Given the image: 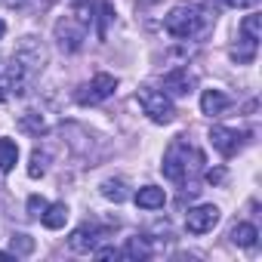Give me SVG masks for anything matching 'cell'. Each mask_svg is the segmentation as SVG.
<instances>
[{"label": "cell", "mask_w": 262, "mask_h": 262, "mask_svg": "<svg viewBox=\"0 0 262 262\" xmlns=\"http://www.w3.org/2000/svg\"><path fill=\"white\" fill-rule=\"evenodd\" d=\"M43 68H47V47L37 37H22L10 59L7 77L0 80V90H7V96H25Z\"/></svg>", "instance_id": "6da1fadb"}, {"label": "cell", "mask_w": 262, "mask_h": 262, "mask_svg": "<svg viewBox=\"0 0 262 262\" xmlns=\"http://www.w3.org/2000/svg\"><path fill=\"white\" fill-rule=\"evenodd\" d=\"M201 164H204V155H201L194 145H188L185 139H173V142H170V148L164 151L161 173H164L170 182L185 185V179H188V176H194V173L201 170Z\"/></svg>", "instance_id": "7a4b0ae2"}, {"label": "cell", "mask_w": 262, "mask_h": 262, "mask_svg": "<svg viewBox=\"0 0 262 262\" xmlns=\"http://www.w3.org/2000/svg\"><path fill=\"white\" fill-rule=\"evenodd\" d=\"M210 22H213V16H210L207 10H201V7H194V4H179V7H173L170 16L164 19V28H167V34L176 37V40H191V37L204 34Z\"/></svg>", "instance_id": "3957f363"}, {"label": "cell", "mask_w": 262, "mask_h": 262, "mask_svg": "<svg viewBox=\"0 0 262 262\" xmlns=\"http://www.w3.org/2000/svg\"><path fill=\"white\" fill-rule=\"evenodd\" d=\"M136 102L142 105V111H145L155 123H173V120H176V105H173V99H170L164 90L142 86V90L136 93Z\"/></svg>", "instance_id": "277c9868"}, {"label": "cell", "mask_w": 262, "mask_h": 262, "mask_svg": "<svg viewBox=\"0 0 262 262\" xmlns=\"http://www.w3.org/2000/svg\"><path fill=\"white\" fill-rule=\"evenodd\" d=\"M114 90H117V77H111V74L102 71V74H96L90 83H83V86L77 90V102H80V105H99V102L111 99Z\"/></svg>", "instance_id": "5b68a950"}, {"label": "cell", "mask_w": 262, "mask_h": 262, "mask_svg": "<svg viewBox=\"0 0 262 262\" xmlns=\"http://www.w3.org/2000/svg\"><path fill=\"white\" fill-rule=\"evenodd\" d=\"M219 219H222V213H219L216 204H198L185 213V228L191 234H207L219 225Z\"/></svg>", "instance_id": "8992f818"}, {"label": "cell", "mask_w": 262, "mask_h": 262, "mask_svg": "<svg viewBox=\"0 0 262 262\" xmlns=\"http://www.w3.org/2000/svg\"><path fill=\"white\" fill-rule=\"evenodd\" d=\"M210 142H213V148H216L222 158H231V155H237V151L247 145V133L231 129V126H213V129H210Z\"/></svg>", "instance_id": "52a82bcc"}, {"label": "cell", "mask_w": 262, "mask_h": 262, "mask_svg": "<svg viewBox=\"0 0 262 262\" xmlns=\"http://www.w3.org/2000/svg\"><path fill=\"white\" fill-rule=\"evenodd\" d=\"M102 237H105V228H99V225H80V228H74L71 231V237H68V247L74 250V253H93L99 244H102Z\"/></svg>", "instance_id": "ba28073f"}, {"label": "cell", "mask_w": 262, "mask_h": 262, "mask_svg": "<svg viewBox=\"0 0 262 262\" xmlns=\"http://www.w3.org/2000/svg\"><path fill=\"white\" fill-rule=\"evenodd\" d=\"M194 74L188 71V68H173L167 77H164V93L167 96H188L191 90H194Z\"/></svg>", "instance_id": "9c48e42d"}, {"label": "cell", "mask_w": 262, "mask_h": 262, "mask_svg": "<svg viewBox=\"0 0 262 262\" xmlns=\"http://www.w3.org/2000/svg\"><path fill=\"white\" fill-rule=\"evenodd\" d=\"M228 105H231V99L222 90H204V96H201V111L207 117H219Z\"/></svg>", "instance_id": "30bf717a"}, {"label": "cell", "mask_w": 262, "mask_h": 262, "mask_svg": "<svg viewBox=\"0 0 262 262\" xmlns=\"http://www.w3.org/2000/svg\"><path fill=\"white\" fill-rule=\"evenodd\" d=\"M136 204H139L142 210H161V207L167 204V194H164V188H158V185H145V188L136 191Z\"/></svg>", "instance_id": "8fae6325"}, {"label": "cell", "mask_w": 262, "mask_h": 262, "mask_svg": "<svg viewBox=\"0 0 262 262\" xmlns=\"http://www.w3.org/2000/svg\"><path fill=\"white\" fill-rule=\"evenodd\" d=\"M40 222H43L47 228H53V231L62 228V225L68 222V207H65L62 201H59V204H47V210L40 213Z\"/></svg>", "instance_id": "7c38bea8"}, {"label": "cell", "mask_w": 262, "mask_h": 262, "mask_svg": "<svg viewBox=\"0 0 262 262\" xmlns=\"http://www.w3.org/2000/svg\"><path fill=\"white\" fill-rule=\"evenodd\" d=\"M19 164V145L13 139H0V173H13Z\"/></svg>", "instance_id": "4fadbf2b"}, {"label": "cell", "mask_w": 262, "mask_h": 262, "mask_svg": "<svg viewBox=\"0 0 262 262\" xmlns=\"http://www.w3.org/2000/svg\"><path fill=\"white\" fill-rule=\"evenodd\" d=\"M120 256H123V259H148V256H151V247H148L145 237H126Z\"/></svg>", "instance_id": "5bb4252c"}, {"label": "cell", "mask_w": 262, "mask_h": 262, "mask_svg": "<svg viewBox=\"0 0 262 262\" xmlns=\"http://www.w3.org/2000/svg\"><path fill=\"white\" fill-rule=\"evenodd\" d=\"M228 237H231V244H237V247H253L256 237H259V231H256V225H250V222H237Z\"/></svg>", "instance_id": "9a60e30c"}, {"label": "cell", "mask_w": 262, "mask_h": 262, "mask_svg": "<svg viewBox=\"0 0 262 262\" xmlns=\"http://www.w3.org/2000/svg\"><path fill=\"white\" fill-rule=\"evenodd\" d=\"M126 182L123 179H105L102 182V198H108V201H114V204H123L126 201Z\"/></svg>", "instance_id": "2e32d148"}, {"label": "cell", "mask_w": 262, "mask_h": 262, "mask_svg": "<svg viewBox=\"0 0 262 262\" xmlns=\"http://www.w3.org/2000/svg\"><path fill=\"white\" fill-rule=\"evenodd\" d=\"M22 129H28V133L40 136V133H47V129H50V123H47V117H43V114L28 111V114H22Z\"/></svg>", "instance_id": "e0dca14e"}, {"label": "cell", "mask_w": 262, "mask_h": 262, "mask_svg": "<svg viewBox=\"0 0 262 262\" xmlns=\"http://www.w3.org/2000/svg\"><path fill=\"white\" fill-rule=\"evenodd\" d=\"M47 167H50V155H47V151H40V148H34L31 164H28V176H31V179H40V176L47 173Z\"/></svg>", "instance_id": "ac0fdd59"}, {"label": "cell", "mask_w": 262, "mask_h": 262, "mask_svg": "<svg viewBox=\"0 0 262 262\" xmlns=\"http://www.w3.org/2000/svg\"><path fill=\"white\" fill-rule=\"evenodd\" d=\"M10 253H13V256H28V253H34V241H31L28 234H13Z\"/></svg>", "instance_id": "d6986e66"}, {"label": "cell", "mask_w": 262, "mask_h": 262, "mask_svg": "<svg viewBox=\"0 0 262 262\" xmlns=\"http://www.w3.org/2000/svg\"><path fill=\"white\" fill-rule=\"evenodd\" d=\"M111 16H114V7H111V4H102V7H99V37H102V40H105V28H108Z\"/></svg>", "instance_id": "ffe728a7"}, {"label": "cell", "mask_w": 262, "mask_h": 262, "mask_svg": "<svg viewBox=\"0 0 262 262\" xmlns=\"http://www.w3.org/2000/svg\"><path fill=\"white\" fill-rule=\"evenodd\" d=\"M47 210V201L40 198V194H31L28 198V216H34V219H40V213Z\"/></svg>", "instance_id": "44dd1931"}, {"label": "cell", "mask_w": 262, "mask_h": 262, "mask_svg": "<svg viewBox=\"0 0 262 262\" xmlns=\"http://www.w3.org/2000/svg\"><path fill=\"white\" fill-rule=\"evenodd\" d=\"M37 4L40 0H0V7H10V10H31Z\"/></svg>", "instance_id": "7402d4cb"}, {"label": "cell", "mask_w": 262, "mask_h": 262, "mask_svg": "<svg viewBox=\"0 0 262 262\" xmlns=\"http://www.w3.org/2000/svg\"><path fill=\"white\" fill-rule=\"evenodd\" d=\"M99 259H120V250H114V247H96L93 250Z\"/></svg>", "instance_id": "603a6c76"}, {"label": "cell", "mask_w": 262, "mask_h": 262, "mask_svg": "<svg viewBox=\"0 0 262 262\" xmlns=\"http://www.w3.org/2000/svg\"><path fill=\"white\" fill-rule=\"evenodd\" d=\"M225 7H231V10H250V7H256L259 0H222Z\"/></svg>", "instance_id": "cb8c5ba5"}, {"label": "cell", "mask_w": 262, "mask_h": 262, "mask_svg": "<svg viewBox=\"0 0 262 262\" xmlns=\"http://www.w3.org/2000/svg\"><path fill=\"white\" fill-rule=\"evenodd\" d=\"M207 179H210V182H222V179H225V173H222V170H210V173H207Z\"/></svg>", "instance_id": "d4e9b609"}, {"label": "cell", "mask_w": 262, "mask_h": 262, "mask_svg": "<svg viewBox=\"0 0 262 262\" xmlns=\"http://www.w3.org/2000/svg\"><path fill=\"white\" fill-rule=\"evenodd\" d=\"M4 34H7V22H4V19H0V37H4Z\"/></svg>", "instance_id": "484cf974"}]
</instances>
